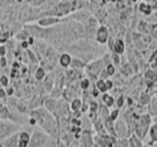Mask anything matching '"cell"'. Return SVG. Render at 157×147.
Segmentation results:
<instances>
[{
	"label": "cell",
	"instance_id": "cell-1",
	"mask_svg": "<svg viewBox=\"0 0 157 147\" xmlns=\"http://www.w3.org/2000/svg\"><path fill=\"white\" fill-rule=\"evenodd\" d=\"M110 36L109 28L106 24H100L96 28V32L94 34V40L100 45H104L107 43L108 38Z\"/></svg>",
	"mask_w": 157,
	"mask_h": 147
},
{
	"label": "cell",
	"instance_id": "cell-2",
	"mask_svg": "<svg viewBox=\"0 0 157 147\" xmlns=\"http://www.w3.org/2000/svg\"><path fill=\"white\" fill-rule=\"evenodd\" d=\"M63 22V19L56 16H48V17H42L37 20V26L41 27L43 28H52L56 24Z\"/></svg>",
	"mask_w": 157,
	"mask_h": 147
},
{
	"label": "cell",
	"instance_id": "cell-3",
	"mask_svg": "<svg viewBox=\"0 0 157 147\" xmlns=\"http://www.w3.org/2000/svg\"><path fill=\"white\" fill-rule=\"evenodd\" d=\"M112 52L117 54V55H123L125 53L126 50V43L123 40L122 38H115L114 42H113L112 45Z\"/></svg>",
	"mask_w": 157,
	"mask_h": 147
},
{
	"label": "cell",
	"instance_id": "cell-4",
	"mask_svg": "<svg viewBox=\"0 0 157 147\" xmlns=\"http://www.w3.org/2000/svg\"><path fill=\"white\" fill-rule=\"evenodd\" d=\"M72 55L69 52H63L58 57V63L62 68H69L72 63Z\"/></svg>",
	"mask_w": 157,
	"mask_h": 147
},
{
	"label": "cell",
	"instance_id": "cell-5",
	"mask_svg": "<svg viewBox=\"0 0 157 147\" xmlns=\"http://www.w3.org/2000/svg\"><path fill=\"white\" fill-rule=\"evenodd\" d=\"M139 11L144 16H151V14L153 13V10H152L150 4L144 1H140L139 3Z\"/></svg>",
	"mask_w": 157,
	"mask_h": 147
},
{
	"label": "cell",
	"instance_id": "cell-6",
	"mask_svg": "<svg viewBox=\"0 0 157 147\" xmlns=\"http://www.w3.org/2000/svg\"><path fill=\"white\" fill-rule=\"evenodd\" d=\"M45 135H43L41 134H34L33 137V141L31 145L29 147H42V145L44 144V142H45Z\"/></svg>",
	"mask_w": 157,
	"mask_h": 147
},
{
	"label": "cell",
	"instance_id": "cell-7",
	"mask_svg": "<svg viewBox=\"0 0 157 147\" xmlns=\"http://www.w3.org/2000/svg\"><path fill=\"white\" fill-rule=\"evenodd\" d=\"M29 140H31V136H29L28 132L24 131L19 136L18 146L19 147H28L29 144Z\"/></svg>",
	"mask_w": 157,
	"mask_h": 147
},
{
	"label": "cell",
	"instance_id": "cell-8",
	"mask_svg": "<svg viewBox=\"0 0 157 147\" xmlns=\"http://www.w3.org/2000/svg\"><path fill=\"white\" fill-rule=\"evenodd\" d=\"M86 62L83 60H82L81 58H73L72 59V63L70 65V67L73 68L74 70H78V69H82V68L86 67Z\"/></svg>",
	"mask_w": 157,
	"mask_h": 147
},
{
	"label": "cell",
	"instance_id": "cell-9",
	"mask_svg": "<svg viewBox=\"0 0 157 147\" xmlns=\"http://www.w3.org/2000/svg\"><path fill=\"white\" fill-rule=\"evenodd\" d=\"M102 101L105 104L106 107H112L113 104H114V98L106 92L102 95Z\"/></svg>",
	"mask_w": 157,
	"mask_h": 147
},
{
	"label": "cell",
	"instance_id": "cell-10",
	"mask_svg": "<svg viewBox=\"0 0 157 147\" xmlns=\"http://www.w3.org/2000/svg\"><path fill=\"white\" fill-rule=\"evenodd\" d=\"M46 76V70L43 67H38L36 69V73H34V77L37 81H42Z\"/></svg>",
	"mask_w": 157,
	"mask_h": 147
},
{
	"label": "cell",
	"instance_id": "cell-11",
	"mask_svg": "<svg viewBox=\"0 0 157 147\" xmlns=\"http://www.w3.org/2000/svg\"><path fill=\"white\" fill-rule=\"evenodd\" d=\"M82 102L80 98H74L71 102V109L73 111L77 112L82 108Z\"/></svg>",
	"mask_w": 157,
	"mask_h": 147
},
{
	"label": "cell",
	"instance_id": "cell-12",
	"mask_svg": "<svg viewBox=\"0 0 157 147\" xmlns=\"http://www.w3.org/2000/svg\"><path fill=\"white\" fill-rule=\"evenodd\" d=\"M95 87L97 88V90L99 92H102V93H105L107 91V88H106V85H105V80H98L95 83Z\"/></svg>",
	"mask_w": 157,
	"mask_h": 147
},
{
	"label": "cell",
	"instance_id": "cell-13",
	"mask_svg": "<svg viewBox=\"0 0 157 147\" xmlns=\"http://www.w3.org/2000/svg\"><path fill=\"white\" fill-rule=\"evenodd\" d=\"M105 72L107 74V76L108 77H112V76H114L115 74H116V67L113 65L112 63H109V64H107V65L105 66Z\"/></svg>",
	"mask_w": 157,
	"mask_h": 147
},
{
	"label": "cell",
	"instance_id": "cell-14",
	"mask_svg": "<svg viewBox=\"0 0 157 147\" xmlns=\"http://www.w3.org/2000/svg\"><path fill=\"white\" fill-rule=\"evenodd\" d=\"M145 78L149 80V81H155L156 78V73L154 70H148L145 73Z\"/></svg>",
	"mask_w": 157,
	"mask_h": 147
},
{
	"label": "cell",
	"instance_id": "cell-15",
	"mask_svg": "<svg viewBox=\"0 0 157 147\" xmlns=\"http://www.w3.org/2000/svg\"><path fill=\"white\" fill-rule=\"evenodd\" d=\"M80 85L82 90H86V89H88V87L90 86V81L88 80V78H82L81 81Z\"/></svg>",
	"mask_w": 157,
	"mask_h": 147
},
{
	"label": "cell",
	"instance_id": "cell-16",
	"mask_svg": "<svg viewBox=\"0 0 157 147\" xmlns=\"http://www.w3.org/2000/svg\"><path fill=\"white\" fill-rule=\"evenodd\" d=\"M45 105H46V108L49 111H53L54 109H55V107H56V101L50 98V99L46 100Z\"/></svg>",
	"mask_w": 157,
	"mask_h": 147
},
{
	"label": "cell",
	"instance_id": "cell-17",
	"mask_svg": "<svg viewBox=\"0 0 157 147\" xmlns=\"http://www.w3.org/2000/svg\"><path fill=\"white\" fill-rule=\"evenodd\" d=\"M157 129H156V125H153L151 126V129L149 130V135H150V137H151V139H152V141L153 142H155L156 141V139H157Z\"/></svg>",
	"mask_w": 157,
	"mask_h": 147
},
{
	"label": "cell",
	"instance_id": "cell-18",
	"mask_svg": "<svg viewBox=\"0 0 157 147\" xmlns=\"http://www.w3.org/2000/svg\"><path fill=\"white\" fill-rule=\"evenodd\" d=\"M27 52H28L29 57V59L32 60V62H33V63H36V62H37V58L36 57V54H34V52L32 51L31 49H28Z\"/></svg>",
	"mask_w": 157,
	"mask_h": 147
},
{
	"label": "cell",
	"instance_id": "cell-19",
	"mask_svg": "<svg viewBox=\"0 0 157 147\" xmlns=\"http://www.w3.org/2000/svg\"><path fill=\"white\" fill-rule=\"evenodd\" d=\"M118 115H119V110L116 109V110H113L110 114H109V118L111 121H115L117 118H118Z\"/></svg>",
	"mask_w": 157,
	"mask_h": 147
},
{
	"label": "cell",
	"instance_id": "cell-20",
	"mask_svg": "<svg viewBox=\"0 0 157 147\" xmlns=\"http://www.w3.org/2000/svg\"><path fill=\"white\" fill-rule=\"evenodd\" d=\"M8 82H9L8 77H6V76H1V77H0V83H1L2 86L8 85Z\"/></svg>",
	"mask_w": 157,
	"mask_h": 147
},
{
	"label": "cell",
	"instance_id": "cell-21",
	"mask_svg": "<svg viewBox=\"0 0 157 147\" xmlns=\"http://www.w3.org/2000/svg\"><path fill=\"white\" fill-rule=\"evenodd\" d=\"M105 85H106L107 90H109V89H112L113 88L114 83H113V81L111 80H105Z\"/></svg>",
	"mask_w": 157,
	"mask_h": 147
},
{
	"label": "cell",
	"instance_id": "cell-22",
	"mask_svg": "<svg viewBox=\"0 0 157 147\" xmlns=\"http://www.w3.org/2000/svg\"><path fill=\"white\" fill-rule=\"evenodd\" d=\"M6 52H7L6 46H4V45L0 46V57H5V55H6Z\"/></svg>",
	"mask_w": 157,
	"mask_h": 147
},
{
	"label": "cell",
	"instance_id": "cell-23",
	"mask_svg": "<svg viewBox=\"0 0 157 147\" xmlns=\"http://www.w3.org/2000/svg\"><path fill=\"white\" fill-rule=\"evenodd\" d=\"M117 105H118V107H119V108H121L123 105H124V96H123V95H121L117 99Z\"/></svg>",
	"mask_w": 157,
	"mask_h": 147
},
{
	"label": "cell",
	"instance_id": "cell-24",
	"mask_svg": "<svg viewBox=\"0 0 157 147\" xmlns=\"http://www.w3.org/2000/svg\"><path fill=\"white\" fill-rule=\"evenodd\" d=\"M90 110H91L92 112H94V111L97 110V104H96L95 102H91V103H90Z\"/></svg>",
	"mask_w": 157,
	"mask_h": 147
},
{
	"label": "cell",
	"instance_id": "cell-25",
	"mask_svg": "<svg viewBox=\"0 0 157 147\" xmlns=\"http://www.w3.org/2000/svg\"><path fill=\"white\" fill-rule=\"evenodd\" d=\"M5 96H6V92L3 88H0V98H4Z\"/></svg>",
	"mask_w": 157,
	"mask_h": 147
},
{
	"label": "cell",
	"instance_id": "cell-26",
	"mask_svg": "<svg viewBox=\"0 0 157 147\" xmlns=\"http://www.w3.org/2000/svg\"><path fill=\"white\" fill-rule=\"evenodd\" d=\"M92 93H93V96H94V97H97L98 96V93H99V91H98L97 90V88L96 87H94V88H93V90H92Z\"/></svg>",
	"mask_w": 157,
	"mask_h": 147
},
{
	"label": "cell",
	"instance_id": "cell-27",
	"mask_svg": "<svg viewBox=\"0 0 157 147\" xmlns=\"http://www.w3.org/2000/svg\"><path fill=\"white\" fill-rule=\"evenodd\" d=\"M140 1H141V0H131V2L132 3H139Z\"/></svg>",
	"mask_w": 157,
	"mask_h": 147
},
{
	"label": "cell",
	"instance_id": "cell-28",
	"mask_svg": "<svg viewBox=\"0 0 157 147\" xmlns=\"http://www.w3.org/2000/svg\"><path fill=\"white\" fill-rule=\"evenodd\" d=\"M142 1H144V2H146V3H150V2L152 1V0H142Z\"/></svg>",
	"mask_w": 157,
	"mask_h": 147
},
{
	"label": "cell",
	"instance_id": "cell-29",
	"mask_svg": "<svg viewBox=\"0 0 157 147\" xmlns=\"http://www.w3.org/2000/svg\"><path fill=\"white\" fill-rule=\"evenodd\" d=\"M0 147H2V144L1 143H0Z\"/></svg>",
	"mask_w": 157,
	"mask_h": 147
}]
</instances>
